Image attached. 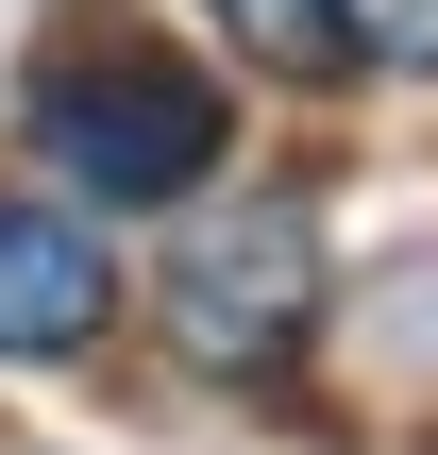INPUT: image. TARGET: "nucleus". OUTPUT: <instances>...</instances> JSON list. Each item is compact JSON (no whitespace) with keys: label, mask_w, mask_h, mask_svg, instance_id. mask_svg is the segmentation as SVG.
Segmentation results:
<instances>
[{"label":"nucleus","mask_w":438,"mask_h":455,"mask_svg":"<svg viewBox=\"0 0 438 455\" xmlns=\"http://www.w3.org/2000/svg\"><path fill=\"white\" fill-rule=\"evenodd\" d=\"M219 135H236V101L186 51L101 34V51H51L34 68V152L68 169V203H186L219 169Z\"/></svg>","instance_id":"obj_1"},{"label":"nucleus","mask_w":438,"mask_h":455,"mask_svg":"<svg viewBox=\"0 0 438 455\" xmlns=\"http://www.w3.org/2000/svg\"><path fill=\"white\" fill-rule=\"evenodd\" d=\"M152 321H169V355L219 371V388L304 371V338H321V220H304L287 186H270V203H219L203 236H169Z\"/></svg>","instance_id":"obj_2"},{"label":"nucleus","mask_w":438,"mask_h":455,"mask_svg":"<svg viewBox=\"0 0 438 455\" xmlns=\"http://www.w3.org/2000/svg\"><path fill=\"white\" fill-rule=\"evenodd\" d=\"M118 321V253L68 203H0V355H84Z\"/></svg>","instance_id":"obj_3"},{"label":"nucleus","mask_w":438,"mask_h":455,"mask_svg":"<svg viewBox=\"0 0 438 455\" xmlns=\"http://www.w3.org/2000/svg\"><path fill=\"white\" fill-rule=\"evenodd\" d=\"M203 17H219L270 84H338V68H354V51H338V0H203Z\"/></svg>","instance_id":"obj_4"},{"label":"nucleus","mask_w":438,"mask_h":455,"mask_svg":"<svg viewBox=\"0 0 438 455\" xmlns=\"http://www.w3.org/2000/svg\"><path fill=\"white\" fill-rule=\"evenodd\" d=\"M338 51L354 68H438V0H338Z\"/></svg>","instance_id":"obj_5"}]
</instances>
